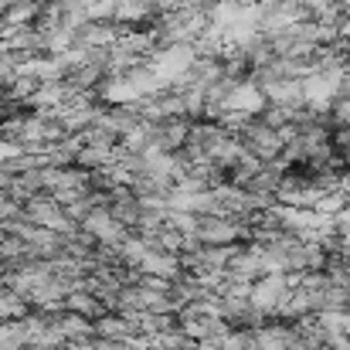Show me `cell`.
I'll list each match as a JSON object with an SVG mask.
<instances>
[{
	"label": "cell",
	"instance_id": "cell-1",
	"mask_svg": "<svg viewBox=\"0 0 350 350\" xmlns=\"http://www.w3.org/2000/svg\"><path fill=\"white\" fill-rule=\"evenodd\" d=\"M238 139H241V146L258 160V163H272V160H282V150H286V143H282V136H279V129H269L262 119H252L241 133H238Z\"/></svg>",
	"mask_w": 350,
	"mask_h": 350
},
{
	"label": "cell",
	"instance_id": "cell-2",
	"mask_svg": "<svg viewBox=\"0 0 350 350\" xmlns=\"http://www.w3.org/2000/svg\"><path fill=\"white\" fill-rule=\"evenodd\" d=\"M289 296H293V286H289L286 275H262L252 286V306L258 313H265L269 320H279V313L289 303Z\"/></svg>",
	"mask_w": 350,
	"mask_h": 350
},
{
	"label": "cell",
	"instance_id": "cell-3",
	"mask_svg": "<svg viewBox=\"0 0 350 350\" xmlns=\"http://www.w3.org/2000/svg\"><path fill=\"white\" fill-rule=\"evenodd\" d=\"M198 238L201 245L211 248H228L248 238V225L234 218H218V215H198Z\"/></svg>",
	"mask_w": 350,
	"mask_h": 350
},
{
	"label": "cell",
	"instance_id": "cell-4",
	"mask_svg": "<svg viewBox=\"0 0 350 350\" xmlns=\"http://www.w3.org/2000/svg\"><path fill=\"white\" fill-rule=\"evenodd\" d=\"M255 344H258V350H293V344H296V323L269 320L265 327L255 330Z\"/></svg>",
	"mask_w": 350,
	"mask_h": 350
},
{
	"label": "cell",
	"instance_id": "cell-5",
	"mask_svg": "<svg viewBox=\"0 0 350 350\" xmlns=\"http://www.w3.org/2000/svg\"><path fill=\"white\" fill-rule=\"evenodd\" d=\"M65 310H72V313H79V317H85V320H103L109 310L103 306V299L96 296V293H89V289H75V293H68L65 296Z\"/></svg>",
	"mask_w": 350,
	"mask_h": 350
},
{
	"label": "cell",
	"instance_id": "cell-6",
	"mask_svg": "<svg viewBox=\"0 0 350 350\" xmlns=\"http://www.w3.org/2000/svg\"><path fill=\"white\" fill-rule=\"evenodd\" d=\"M96 337L103 340H119V344H133V337H139L133 330V323L122 313H106L103 320H96Z\"/></svg>",
	"mask_w": 350,
	"mask_h": 350
},
{
	"label": "cell",
	"instance_id": "cell-7",
	"mask_svg": "<svg viewBox=\"0 0 350 350\" xmlns=\"http://www.w3.org/2000/svg\"><path fill=\"white\" fill-rule=\"evenodd\" d=\"M139 272H146V275H160V279H177L184 269H180V255H170V252H150L146 255V262L139 265Z\"/></svg>",
	"mask_w": 350,
	"mask_h": 350
},
{
	"label": "cell",
	"instance_id": "cell-8",
	"mask_svg": "<svg viewBox=\"0 0 350 350\" xmlns=\"http://www.w3.org/2000/svg\"><path fill=\"white\" fill-rule=\"evenodd\" d=\"M31 310H34V306H31L21 293L0 286V323H3V320H27Z\"/></svg>",
	"mask_w": 350,
	"mask_h": 350
},
{
	"label": "cell",
	"instance_id": "cell-9",
	"mask_svg": "<svg viewBox=\"0 0 350 350\" xmlns=\"http://www.w3.org/2000/svg\"><path fill=\"white\" fill-rule=\"evenodd\" d=\"M334 232H337V234H350V204L344 208V211H337V215H334Z\"/></svg>",
	"mask_w": 350,
	"mask_h": 350
}]
</instances>
